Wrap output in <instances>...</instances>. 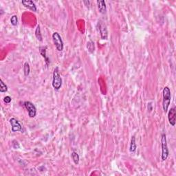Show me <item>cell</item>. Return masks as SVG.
I'll list each match as a JSON object with an SVG mask.
<instances>
[{"label": "cell", "instance_id": "ba28073f", "mask_svg": "<svg viewBox=\"0 0 176 176\" xmlns=\"http://www.w3.org/2000/svg\"><path fill=\"white\" fill-rule=\"evenodd\" d=\"M98 25H99V31L100 33L101 39H103V40H106V39H107L108 32L105 24H104L102 22H100L98 23Z\"/></svg>", "mask_w": 176, "mask_h": 176}, {"label": "cell", "instance_id": "7a4b0ae2", "mask_svg": "<svg viewBox=\"0 0 176 176\" xmlns=\"http://www.w3.org/2000/svg\"><path fill=\"white\" fill-rule=\"evenodd\" d=\"M52 87L54 89L59 90L62 86V79L59 74L58 67H56L53 72V78H52Z\"/></svg>", "mask_w": 176, "mask_h": 176}, {"label": "cell", "instance_id": "e0dca14e", "mask_svg": "<svg viewBox=\"0 0 176 176\" xmlns=\"http://www.w3.org/2000/svg\"><path fill=\"white\" fill-rule=\"evenodd\" d=\"M10 23H11V24L12 25V26H17V24H18V17H17V16L15 15V14H14V15H13V16H12L11 18H10Z\"/></svg>", "mask_w": 176, "mask_h": 176}, {"label": "cell", "instance_id": "2e32d148", "mask_svg": "<svg viewBox=\"0 0 176 176\" xmlns=\"http://www.w3.org/2000/svg\"><path fill=\"white\" fill-rule=\"evenodd\" d=\"M8 91V87L5 83H4V81L1 80H0V92L1 93H4V92H6Z\"/></svg>", "mask_w": 176, "mask_h": 176}, {"label": "cell", "instance_id": "9a60e30c", "mask_svg": "<svg viewBox=\"0 0 176 176\" xmlns=\"http://www.w3.org/2000/svg\"><path fill=\"white\" fill-rule=\"evenodd\" d=\"M30 66L28 63L26 62L24 64V75L26 76H28L29 74H30Z\"/></svg>", "mask_w": 176, "mask_h": 176}, {"label": "cell", "instance_id": "8992f818", "mask_svg": "<svg viewBox=\"0 0 176 176\" xmlns=\"http://www.w3.org/2000/svg\"><path fill=\"white\" fill-rule=\"evenodd\" d=\"M9 122H10V125H11L12 132L20 131L22 130V125L20 124V123L19 122V120H17L16 118H10Z\"/></svg>", "mask_w": 176, "mask_h": 176}, {"label": "cell", "instance_id": "277c9868", "mask_svg": "<svg viewBox=\"0 0 176 176\" xmlns=\"http://www.w3.org/2000/svg\"><path fill=\"white\" fill-rule=\"evenodd\" d=\"M52 40L54 45L58 51L61 52L63 50V42L62 38L58 32H55L52 34Z\"/></svg>", "mask_w": 176, "mask_h": 176}, {"label": "cell", "instance_id": "7c38bea8", "mask_svg": "<svg viewBox=\"0 0 176 176\" xmlns=\"http://www.w3.org/2000/svg\"><path fill=\"white\" fill-rule=\"evenodd\" d=\"M136 148H137V145H136V138L135 136H133L131 137L129 151H130V152H135L136 150Z\"/></svg>", "mask_w": 176, "mask_h": 176}, {"label": "cell", "instance_id": "52a82bcc", "mask_svg": "<svg viewBox=\"0 0 176 176\" xmlns=\"http://www.w3.org/2000/svg\"><path fill=\"white\" fill-rule=\"evenodd\" d=\"M168 119L169 122L171 126L174 127L176 122V108L175 107H173L169 110L168 114Z\"/></svg>", "mask_w": 176, "mask_h": 176}, {"label": "cell", "instance_id": "d6986e66", "mask_svg": "<svg viewBox=\"0 0 176 176\" xmlns=\"http://www.w3.org/2000/svg\"><path fill=\"white\" fill-rule=\"evenodd\" d=\"M12 100V98L10 97L9 96H6V97H4V101L6 102V103H10V102H11Z\"/></svg>", "mask_w": 176, "mask_h": 176}, {"label": "cell", "instance_id": "8fae6325", "mask_svg": "<svg viewBox=\"0 0 176 176\" xmlns=\"http://www.w3.org/2000/svg\"><path fill=\"white\" fill-rule=\"evenodd\" d=\"M96 2H97L98 9V11H99L100 13H101V14L105 13L107 11L105 1H103V0H98Z\"/></svg>", "mask_w": 176, "mask_h": 176}, {"label": "cell", "instance_id": "9c48e42d", "mask_svg": "<svg viewBox=\"0 0 176 176\" xmlns=\"http://www.w3.org/2000/svg\"><path fill=\"white\" fill-rule=\"evenodd\" d=\"M22 4L28 9L32 10L34 12H37V6L35 5V2L33 1H31V0H23V1H22Z\"/></svg>", "mask_w": 176, "mask_h": 176}, {"label": "cell", "instance_id": "5bb4252c", "mask_svg": "<svg viewBox=\"0 0 176 176\" xmlns=\"http://www.w3.org/2000/svg\"><path fill=\"white\" fill-rule=\"evenodd\" d=\"M71 157H72L73 161H74L75 164H78L79 163V160H80V156L77 154L76 151H73L71 154Z\"/></svg>", "mask_w": 176, "mask_h": 176}, {"label": "cell", "instance_id": "ac0fdd59", "mask_svg": "<svg viewBox=\"0 0 176 176\" xmlns=\"http://www.w3.org/2000/svg\"><path fill=\"white\" fill-rule=\"evenodd\" d=\"M94 43L92 41H90L87 43V49L89 51V52H91V53L94 52Z\"/></svg>", "mask_w": 176, "mask_h": 176}, {"label": "cell", "instance_id": "4fadbf2b", "mask_svg": "<svg viewBox=\"0 0 176 176\" xmlns=\"http://www.w3.org/2000/svg\"><path fill=\"white\" fill-rule=\"evenodd\" d=\"M35 36H36L37 39H38L39 41H43V37H42V35L41 33V28L39 25H37L36 30H35Z\"/></svg>", "mask_w": 176, "mask_h": 176}, {"label": "cell", "instance_id": "6da1fadb", "mask_svg": "<svg viewBox=\"0 0 176 176\" xmlns=\"http://www.w3.org/2000/svg\"><path fill=\"white\" fill-rule=\"evenodd\" d=\"M162 96H163V101H162V107L163 110L166 113L168 111V108L169 107L171 99V90L169 87H165L163 89L162 91Z\"/></svg>", "mask_w": 176, "mask_h": 176}, {"label": "cell", "instance_id": "30bf717a", "mask_svg": "<svg viewBox=\"0 0 176 176\" xmlns=\"http://www.w3.org/2000/svg\"><path fill=\"white\" fill-rule=\"evenodd\" d=\"M46 49H47V46H42V47L39 48V52H40L41 55L43 56L45 59V62L47 67H48L49 64L50 63V58L48 56L46 55Z\"/></svg>", "mask_w": 176, "mask_h": 176}, {"label": "cell", "instance_id": "5b68a950", "mask_svg": "<svg viewBox=\"0 0 176 176\" xmlns=\"http://www.w3.org/2000/svg\"><path fill=\"white\" fill-rule=\"evenodd\" d=\"M24 105L28 111L29 117L30 118H35L37 115V109L35 105L30 101H25Z\"/></svg>", "mask_w": 176, "mask_h": 176}, {"label": "cell", "instance_id": "3957f363", "mask_svg": "<svg viewBox=\"0 0 176 176\" xmlns=\"http://www.w3.org/2000/svg\"><path fill=\"white\" fill-rule=\"evenodd\" d=\"M161 146H162V161H165L169 156V149L168 146H167V136L165 133H162L161 136Z\"/></svg>", "mask_w": 176, "mask_h": 176}]
</instances>
